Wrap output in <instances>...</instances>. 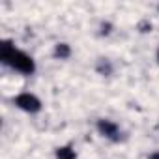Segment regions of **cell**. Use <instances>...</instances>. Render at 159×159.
Segmentation results:
<instances>
[{"instance_id":"5b68a950","label":"cell","mask_w":159,"mask_h":159,"mask_svg":"<svg viewBox=\"0 0 159 159\" xmlns=\"http://www.w3.org/2000/svg\"><path fill=\"white\" fill-rule=\"evenodd\" d=\"M69 54H71V49H69L67 43H58V45L54 47V56H56V58H62V60H64V58H67Z\"/></svg>"},{"instance_id":"6da1fadb","label":"cell","mask_w":159,"mask_h":159,"mask_svg":"<svg viewBox=\"0 0 159 159\" xmlns=\"http://www.w3.org/2000/svg\"><path fill=\"white\" fill-rule=\"evenodd\" d=\"M0 58H2L4 64L11 66L13 69L21 71V73H25V75H30V73H34V69H36V64H34L32 56H28L26 52L15 49L10 41H4L2 45H0Z\"/></svg>"},{"instance_id":"52a82bcc","label":"cell","mask_w":159,"mask_h":159,"mask_svg":"<svg viewBox=\"0 0 159 159\" xmlns=\"http://www.w3.org/2000/svg\"><path fill=\"white\" fill-rule=\"evenodd\" d=\"M157 56H159V54H157Z\"/></svg>"},{"instance_id":"3957f363","label":"cell","mask_w":159,"mask_h":159,"mask_svg":"<svg viewBox=\"0 0 159 159\" xmlns=\"http://www.w3.org/2000/svg\"><path fill=\"white\" fill-rule=\"evenodd\" d=\"M98 131H99L103 137L111 139V140H118V139H120V129H118V125H116L114 122H111V120H99V122H98Z\"/></svg>"},{"instance_id":"8992f818","label":"cell","mask_w":159,"mask_h":159,"mask_svg":"<svg viewBox=\"0 0 159 159\" xmlns=\"http://www.w3.org/2000/svg\"><path fill=\"white\" fill-rule=\"evenodd\" d=\"M148 159H159V152H153V153H152Z\"/></svg>"},{"instance_id":"7a4b0ae2","label":"cell","mask_w":159,"mask_h":159,"mask_svg":"<svg viewBox=\"0 0 159 159\" xmlns=\"http://www.w3.org/2000/svg\"><path fill=\"white\" fill-rule=\"evenodd\" d=\"M13 101H15V105H17L19 109H23V111H26V112H38V111L41 109V101H39L34 94H28V92L19 94Z\"/></svg>"},{"instance_id":"277c9868","label":"cell","mask_w":159,"mask_h":159,"mask_svg":"<svg viewBox=\"0 0 159 159\" xmlns=\"http://www.w3.org/2000/svg\"><path fill=\"white\" fill-rule=\"evenodd\" d=\"M56 159H77L75 155V150L69 148V146H62L56 150Z\"/></svg>"}]
</instances>
